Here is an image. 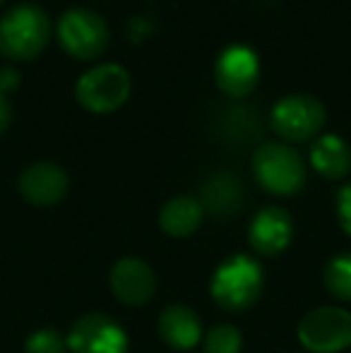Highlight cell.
Listing matches in <instances>:
<instances>
[{
    "mask_svg": "<svg viewBox=\"0 0 351 353\" xmlns=\"http://www.w3.org/2000/svg\"><path fill=\"white\" fill-rule=\"evenodd\" d=\"M272 130L286 142H308L325 128V106L308 94H291L272 108Z\"/></svg>",
    "mask_w": 351,
    "mask_h": 353,
    "instance_id": "8992f818",
    "label": "cell"
},
{
    "mask_svg": "<svg viewBox=\"0 0 351 353\" xmlns=\"http://www.w3.org/2000/svg\"><path fill=\"white\" fill-rule=\"evenodd\" d=\"M10 118H12V108H10V101L5 94H0V135L8 130Z\"/></svg>",
    "mask_w": 351,
    "mask_h": 353,
    "instance_id": "7402d4cb",
    "label": "cell"
},
{
    "mask_svg": "<svg viewBox=\"0 0 351 353\" xmlns=\"http://www.w3.org/2000/svg\"><path fill=\"white\" fill-rule=\"evenodd\" d=\"M56 34L63 51L77 61H94L106 51L111 41L108 24L87 8H72L63 12Z\"/></svg>",
    "mask_w": 351,
    "mask_h": 353,
    "instance_id": "5b68a950",
    "label": "cell"
},
{
    "mask_svg": "<svg viewBox=\"0 0 351 353\" xmlns=\"http://www.w3.org/2000/svg\"><path fill=\"white\" fill-rule=\"evenodd\" d=\"M27 353H66L68 351V341L61 336V332L51 330H37L32 336L27 339Z\"/></svg>",
    "mask_w": 351,
    "mask_h": 353,
    "instance_id": "d6986e66",
    "label": "cell"
},
{
    "mask_svg": "<svg viewBox=\"0 0 351 353\" xmlns=\"http://www.w3.org/2000/svg\"><path fill=\"white\" fill-rule=\"evenodd\" d=\"M70 353H128V334L113 317L89 312L68 332Z\"/></svg>",
    "mask_w": 351,
    "mask_h": 353,
    "instance_id": "ba28073f",
    "label": "cell"
},
{
    "mask_svg": "<svg viewBox=\"0 0 351 353\" xmlns=\"http://www.w3.org/2000/svg\"><path fill=\"white\" fill-rule=\"evenodd\" d=\"M0 3H3V0H0Z\"/></svg>",
    "mask_w": 351,
    "mask_h": 353,
    "instance_id": "603a6c76",
    "label": "cell"
},
{
    "mask_svg": "<svg viewBox=\"0 0 351 353\" xmlns=\"http://www.w3.org/2000/svg\"><path fill=\"white\" fill-rule=\"evenodd\" d=\"M323 281H325V288H328L337 301L351 303V252L334 255L332 260L325 265Z\"/></svg>",
    "mask_w": 351,
    "mask_h": 353,
    "instance_id": "e0dca14e",
    "label": "cell"
},
{
    "mask_svg": "<svg viewBox=\"0 0 351 353\" xmlns=\"http://www.w3.org/2000/svg\"><path fill=\"white\" fill-rule=\"evenodd\" d=\"M202 210H210L219 216L236 214L243 205V183L234 173H214L202 188Z\"/></svg>",
    "mask_w": 351,
    "mask_h": 353,
    "instance_id": "9a60e30c",
    "label": "cell"
},
{
    "mask_svg": "<svg viewBox=\"0 0 351 353\" xmlns=\"http://www.w3.org/2000/svg\"><path fill=\"white\" fill-rule=\"evenodd\" d=\"M337 219L342 223L344 233L351 236V183H347L337 195Z\"/></svg>",
    "mask_w": 351,
    "mask_h": 353,
    "instance_id": "ffe728a7",
    "label": "cell"
},
{
    "mask_svg": "<svg viewBox=\"0 0 351 353\" xmlns=\"http://www.w3.org/2000/svg\"><path fill=\"white\" fill-rule=\"evenodd\" d=\"M265 286L263 267L250 255H231L214 270L210 293L219 307L229 312H243L258 303Z\"/></svg>",
    "mask_w": 351,
    "mask_h": 353,
    "instance_id": "6da1fadb",
    "label": "cell"
},
{
    "mask_svg": "<svg viewBox=\"0 0 351 353\" xmlns=\"http://www.w3.org/2000/svg\"><path fill=\"white\" fill-rule=\"evenodd\" d=\"M305 163L296 149L281 142L260 144L253 154V176L260 188L279 197L296 195L305 185Z\"/></svg>",
    "mask_w": 351,
    "mask_h": 353,
    "instance_id": "3957f363",
    "label": "cell"
},
{
    "mask_svg": "<svg viewBox=\"0 0 351 353\" xmlns=\"http://www.w3.org/2000/svg\"><path fill=\"white\" fill-rule=\"evenodd\" d=\"M299 341L313 353H339L351 346V312L323 305L305 312L299 325Z\"/></svg>",
    "mask_w": 351,
    "mask_h": 353,
    "instance_id": "52a82bcc",
    "label": "cell"
},
{
    "mask_svg": "<svg viewBox=\"0 0 351 353\" xmlns=\"http://www.w3.org/2000/svg\"><path fill=\"white\" fill-rule=\"evenodd\" d=\"M310 166L328 181H339L351 171V149L339 135H323L310 147Z\"/></svg>",
    "mask_w": 351,
    "mask_h": 353,
    "instance_id": "5bb4252c",
    "label": "cell"
},
{
    "mask_svg": "<svg viewBox=\"0 0 351 353\" xmlns=\"http://www.w3.org/2000/svg\"><path fill=\"white\" fill-rule=\"evenodd\" d=\"M241 349H243V336L231 325L212 327L205 336L207 353H241Z\"/></svg>",
    "mask_w": 351,
    "mask_h": 353,
    "instance_id": "ac0fdd59",
    "label": "cell"
},
{
    "mask_svg": "<svg viewBox=\"0 0 351 353\" xmlns=\"http://www.w3.org/2000/svg\"><path fill=\"white\" fill-rule=\"evenodd\" d=\"M202 219H205V210H202L200 200L183 195L174 197L161 207L159 226L171 238H188L200 228Z\"/></svg>",
    "mask_w": 351,
    "mask_h": 353,
    "instance_id": "2e32d148",
    "label": "cell"
},
{
    "mask_svg": "<svg viewBox=\"0 0 351 353\" xmlns=\"http://www.w3.org/2000/svg\"><path fill=\"white\" fill-rule=\"evenodd\" d=\"M113 296L126 305H145L157 288L154 270L140 257H123L111 267L108 274Z\"/></svg>",
    "mask_w": 351,
    "mask_h": 353,
    "instance_id": "30bf717a",
    "label": "cell"
},
{
    "mask_svg": "<svg viewBox=\"0 0 351 353\" xmlns=\"http://www.w3.org/2000/svg\"><path fill=\"white\" fill-rule=\"evenodd\" d=\"M19 87V72L12 70V68H3L0 70V94L14 92Z\"/></svg>",
    "mask_w": 351,
    "mask_h": 353,
    "instance_id": "44dd1931",
    "label": "cell"
},
{
    "mask_svg": "<svg viewBox=\"0 0 351 353\" xmlns=\"http://www.w3.org/2000/svg\"><path fill=\"white\" fill-rule=\"evenodd\" d=\"M217 87L231 99H245L255 92L260 79V61L253 48L243 43L224 48L214 65Z\"/></svg>",
    "mask_w": 351,
    "mask_h": 353,
    "instance_id": "9c48e42d",
    "label": "cell"
},
{
    "mask_svg": "<svg viewBox=\"0 0 351 353\" xmlns=\"http://www.w3.org/2000/svg\"><path fill=\"white\" fill-rule=\"evenodd\" d=\"M159 336L176 351H190L202 336V325L195 310L188 305H169L159 317Z\"/></svg>",
    "mask_w": 351,
    "mask_h": 353,
    "instance_id": "4fadbf2b",
    "label": "cell"
},
{
    "mask_svg": "<svg viewBox=\"0 0 351 353\" xmlns=\"http://www.w3.org/2000/svg\"><path fill=\"white\" fill-rule=\"evenodd\" d=\"M132 79L123 65L103 63L77 79L75 97L89 113H113L130 97Z\"/></svg>",
    "mask_w": 351,
    "mask_h": 353,
    "instance_id": "277c9868",
    "label": "cell"
},
{
    "mask_svg": "<svg viewBox=\"0 0 351 353\" xmlns=\"http://www.w3.org/2000/svg\"><path fill=\"white\" fill-rule=\"evenodd\" d=\"M68 173L58 163L39 161L32 163L19 176V192L27 202L37 207H51L66 197L68 192Z\"/></svg>",
    "mask_w": 351,
    "mask_h": 353,
    "instance_id": "7c38bea8",
    "label": "cell"
},
{
    "mask_svg": "<svg viewBox=\"0 0 351 353\" xmlns=\"http://www.w3.org/2000/svg\"><path fill=\"white\" fill-rule=\"evenodd\" d=\"M51 39V19L34 3L14 5L0 17V53L10 61H34Z\"/></svg>",
    "mask_w": 351,
    "mask_h": 353,
    "instance_id": "7a4b0ae2",
    "label": "cell"
},
{
    "mask_svg": "<svg viewBox=\"0 0 351 353\" xmlns=\"http://www.w3.org/2000/svg\"><path fill=\"white\" fill-rule=\"evenodd\" d=\"M291 238H294V221L284 207H265L250 221L248 243L263 257H274L284 252Z\"/></svg>",
    "mask_w": 351,
    "mask_h": 353,
    "instance_id": "8fae6325",
    "label": "cell"
}]
</instances>
